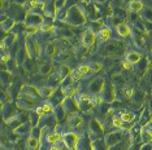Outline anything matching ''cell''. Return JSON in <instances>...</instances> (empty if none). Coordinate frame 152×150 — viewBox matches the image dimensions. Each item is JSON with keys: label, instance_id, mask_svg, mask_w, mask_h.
I'll list each match as a JSON object with an SVG mask.
<instances>
[{"label": "cell", "instance_id": "obj_1", "mask_svg": "<svg viewBox=\"0 0 152 150\" xmlns=\"http://www.w3.org/2000/svg\"><path fill=\"white\" fill-rule=\"evenodd\" d=\"M95 39H96V34L94 31H91V29H90V30H87V31L83 34L82 43H83L86 47H91L92 44L95 43Z\"/></svg>", "mask_w": 152, "mask_h": 150}, {"label": "cell", "instance_id": "obj_2", "mask_svg": "<svg viewBox=\"0 0 152 150\" xmlns=\"http://www.w3.org/2000/svg\"><path fill=\"white\" fill-rule=\"evenodd\" d=\"M64 141H65V144H66L68 148L75 149L77 142H78V136L75 133H66L65 137H64Z\"/></svg>", "mask_w": 152, "mask_h": 150}, {"label": "cell", "instance_id": "obj_3", "mask_svg": "<svg viewBox=\"0 0 152 150\" xmlns=\"http://www.w3.org/2000/svg\"><path fill=\"white\" fill-rule=\"evenodd\" d=\"M143 8H144V4L140 0H133L129 4V9H130V12H133V13H139Z\"/></svg>", "mask_w": 152, "mask_h": 150}, {"label": "cell", "instance_id": "obj_4", "mask_svg": "<svg viewBox=\"0 0 152 150\" xmlns=\"http://www.w3.org/2000/svg\"><path fill=\"white\" fill-rule=\"evenodd\" d=\"M99 34V40L100 42H105V40H108L110 38V29L107 26H102L100 27V30L98 31Z\"/></svg>", "mask_w": 152, "mask_h": 150}, {"label": "cell", "instance_id": "obj_5", "mask_svg": "<svg viewBox=\"0 0 152 150\" xmlns=\"http://www.w3.org/2000/svg\"><path fill=\"white\" fill-rule=\"evenodd\" d=\"M117 32L120 34V36L126 38V36H129L131 34V29L126 25V23H120V25L117 26Z\"/></svg>", "mask_w": 152, "mask_h": 150}, {"label": "cell", "instance_id": "obj_6", "mask_svg": "<svg viewBox=\"0 0 152 150\" xmlns=\"http://www.w3.org/2000/svg\"><path fill=\"white\" fill-rule=\"evenodd\" d=\"M142 58V56H140V53H138V52H130L129 54L126 56V61L129 62L130 65H135L138 63L140 61Z\"/></svg>", "mask_w": 152, "mask_h": 150}, {"label": "cell", "instance_id": "obj_7", "mask_svg": "<svg viewBox=\"0 0 152 150\" xmlns=\"http://www.w3.org/2000/svg\"><path fill=\"white\" fill-rule=\"evenodd\" d=\"M53 92H55V88H53V87H43L42 89L39 91V94H40L42 97L48 98V97L52 96Z\"/></svg>", "mask_w": 152, "mask_h": 150}, {"label": "cell", "instance_id": "obj_8", "mask_svg": "<svg viewBox=\"0 0 152 150\" xmlns=\"http://www.w3.org/2000/svg\"><path fill=\"white\" fill-rule=\"evenodd\" d=\"M61 140V135L60 133H51L47 136V141L50 142V144H56L57 141H60Z\"/></svg>", "mask_w": 152, "mask_h": 150}, {"label": "cell", "instance_id": "obj_9", "mask_svg": "<svg viewBox=\"0 0 152 150\" xmlns=\"http://www.w3.org/2000/svg\"><path fill=\"white\" fill-rule=\"evenodd\" d=\"M121 120L122 122H126V123H130V122L134 120V114L133 112H124V114H121Z\"/></svg>", "mask_w": 152, "mask_h": 150}, {"label": "cell", "instance_id": "obj_10", "mask_svg": "<svg viewBox=\"0 0 152 150\" xmlns=\"http://www.w3.org/2000/svg\"><path fill=\"white\" fill-rule=\"evenodd\" d=\"M27 146H29L30 149H38V146H39V138H37V137L29 138V141H27Z\"/></svg>", "mask_w": 152, "mask_h": 150}, {"label": "cell", "instance_id": "obj_11", "mask_svg": "<svg viewBox=\"0 0 152 150\" xmlns=\"http://www.w3.org/2000/svg\"><path fill=\"white\" fill-rule=\"evenodd\" d=\"M74 93H75V88L72 87V86H66V88L64 89V96L66 98L74 96Z\"/></svg>", "mask_w": 152, "mask_h": 150}, {"label": "cell", "instance_id": "obj_12", "mask_svg": "<svg viewBox=\"0 0 152 150\" xmlns=\"http://www.w3.org/2000/svg\"><path fill=\"white\" fill-rule=\"evenodd\" d=\"M70 73H72V70H70V67H68L66 65H64L63 67H61V71H60V80L61 79H64V78H66L68 75H70Z\"/></svg>", "mask_w": 152, "mask_h": 150}, {"label": "cell", "instance_id": "obj_13", "mask_svg": "<svg viewBox=\"0 0 152 150\" xmlns=\"http://www.w3.org/2000/svg\"><path fill=\"white\" fill-rule=\"evenodd\" d=\"M38 30H39V26L38 25H29L26 27V34L27 35H34V34L38 32Z\"/></svg>", "mask_w": 152, "mask_h": 150}, {"label": "cell", "instance_id": "obj_14", "mask_svg": "<svg viewBox=\"0 0 152 150\" xmlns=\"http://www.w3.org/2000/svg\"><path fill=\"white\" fill-rule=\"evenodd\" d=\"M81 122H82V118L78 117V115H75V117H70V125L73 128L78 127V125L81 124Z\"/></svg>", "mask_w": 152, "mask_h": 150}, {"label": "cell", "instance_id": "obj_15", "mask_svg": "<svg viewBox=\"0 0 152 150\" xmlns=\"http://www.w3.org/2000/svg\"><path fill=\"white\" fill-rule=\"evenodd\" d=\"M77 70H78L82 75H86V74H88V73H90V65H86V63H83V65H79Z\"/></svg>", "mask_w": 152, "mask_h": 150}, {"label": "cell", "instance_id": "obj_16", "mask_svg": "<svg viewBox=\"0 0 152 150\" xmlns=\"http://www.w3.org/2000/svg\"><path fill=\"white\" fill-rule=\"evenodd\" d=\"M122 123L124 122L121 120L120 117H115L112 119V125L113 127H116V128H122Z\"/></svg>", "mask_w": 152, "mask_h": 150}, {"label": "cell", "instance_id": "obj_17", "mask_svg": "<svg viewBox=\"0 0 152 150\" xmlns=\"http://www.w3.org/2000/svg\"><path fill=\"white\" fill-rule=\"evenodd\" d=\"M42 110H43V112H44V115H46V114H50V112L53 111V106L50 104V102H47V104H44L43 106H42Z\"/></svg>", "mask_w": 152, "mask_h": 150}, {"label": "cell", "instance_id": "obj_18", "mask_svg": "<svg viewBox=\"0 0 152 150\" xmlns=\"http://www.w3.org/2000/svg\"><path fill=\"white\" fill-rule=\"evenodd\" d=\"M99 70H102V63L94 62V63L90 65V71H92V73H98Z\"/></svg>", "mask_w": 152, "mask_h": 150}, {"label": "cell", "instance_id": "obj_19", "mask_svg": "<svg viewBox=\"0 0 152 150\" xmlns=\"http://www.w3.org/2000/svg\"><path fill=\"white\" fill-rule=\"evenodd\" d=\"M53 29V25L52 23H42V26L39 27V30H42L43 32H48Z\"/></svg>", "mask_w": 152, "mask_h": 150}, {"label": "cell", "instance_id": "obj_20", "mask_svg": "<svg viewBox=\"0 0 152 150\" xmlns=\"http://www.w3.org/2000/svg\"><path fill=\"white\" fill-rule=\"evenodd\" d=\"M102 102H103V97L100 96V94H96V96H94V97H92V100H91V104L95 105V106L102 105Z\"/></svg>", "mask_w": 152, "mask_h": 150}, {"label": "cell", "instance_id": "obj_21", "mask_svg": "<svg viewBox=\"0 0 152 150\" xmlns=\"http://www.w3.org/2000/svg\"><path fill=\"white\" fill-rule=\"evenodd\" d=\"M70 74H72V80H75V81H77V80H81L82 76H83V75L79 73L78 70H73Z\"/></svg>", "mask_w": 152, "mask_h": 150}, {"label": "cell", "instance_id": "obj_22", "mask_svg": "<svg viewBox=\"0 0 152 150\" xmlns=\"http://www.w3.org/2000/svg\"><path fill=\"white\" fill-rule=\"evenodd\" d=\"M9 61V53H3L0 56V62L1 63H7Z\"/></svg>", "mask_w": 152, "mask_h": 150}, {"label": "cell", "instance_id": "obj_23", "mask_svg": "<svg viewBox=\"0 0 152 150\" xmlns=\"http://www.w3.org/2000/svg\"><path fill=\"white\" fill-rule=\"evenodd\" d=\"M38 3H39V1H38V0H29V3H27V6H29V9L37 8V6L39 5V4H38Z\"/></svg>", "mask_w": 152, "mask_h": 150}, {"label": "cell", "instance_id": "obj_24", "mask_svg": "<svg viewBox=\"0 0 152 150\" xmlns=\"http://www.w3.org/2000/svg\"><path fill=\"white\" fill-rule=\"evenodd\" d=\"M13 26H15V23H13L12 19H8V21L4 22V29H5V30H11Z\"/></svg>", "mask_w": 152, "mask_h": 150}, {"label": "cell", "instance_id": "obj_25", "mask_svg": "<svg viewBox=\"0 0 152 150\" xmlns=\"http://www.w3.org/2000/svg\"><path fill=\"white\" fill-rule=\"evenodd\" d=\"M133 94H134V89H133V88H126V89H125V96L126 97H133Z\"/></svg>", "mask_w": 152, "mask_h": 150}, {"label": "cell", "instance_id": "obj_26", "mask_svg": "<svg viewBox=\"0 0 152 150\" xmlns=\"http://www.w3.org/2000/svg\"><path fill=\"white\" fill-rule=\"evenodd\" d=\"M122 67H124V69H126V70H130L131 69V65L127 62V61H124V62H122Z\"/></svg>", "mask_w": 152, "mask_h": 150}, {"label": "cell", "instance_id": "obj_27", "mask_svg": "<svg viewBox=\"0 0 152 150\" xmlns=\"http://www.w3.org/2000/svg\"><path fill=\"white\" fill-rule=\"evenodd\" d=\"M0 49H1V50L7 49V42H5V40H0Z\"/></svg>", "mask_w": 152, "mask_h": 150}, {"label": "cell", "instance_id": "obj_28", "mask_svg": "<svg viewBox=\"0 0 152 150\" xmlns=\"http://www.w3.org/2000/svg\"><path fill=\"white\" fill-rule=\"evenodd\" d=\"M37 114L39 115V117H43V115H44V112H43V110H42V106H39V107L37 109Z\"/></svg>", "mask_w": 152, "mask_h": 150}, {"label": "cell", "instance_id": "obj_29", "mask_svg": "<svg viewBox=\"0 0 152 150\" xmlns=\"http://www.w3.org/2000/svg\"><path fill=\"white\" fill-rule=\"evenodd\" d=\"M50 150H61L60 148H58V146H56V145H53L52 148H50Z\"/></svg>", "mask_w": 152, "mask_h": 150}]
</instances>
